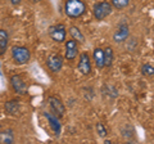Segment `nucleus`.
I'll return each instance as SVG.
<instances>
[{
  "instance_id": "obj_1",
  "label": "nucleus",
  "mask_w": 154,
  "mask_h": 144,
  "mask_svg": "<svg viewBox=\"0 0 154 144\" xmlns=\"http://www.w3.org/2000/svg\"><path fill=\"white\" fill-rule=\"evenodd\" d=\"M86 12V4L82 0H66L64 3V14L68 18L76 20L84 16Z\"/></svg>"
},
{
  "instance_id": "obj_2",
  "label": "nucleus",
  "mask_w": 154,
  "mask_h": 144,
  "mask_svg": "<svg viewBox=\"0 0 154 144\" xmlns=\"http://www.w3.org/2000/svg\"><path fill=\"white\" fill-rule=\"evenodd\" d=\"M113 12V7L109 2H99L93 8V14L96 21H104Z\"/></svg>"
},
{
  "instance_id": "obj_3",
  "label": "nucleus",
  "mask_w": 154,
  "mask_h": 144,
  "mask_svg": "<svg viewBox=\"0 0 154 144\" xmlns=\"http://www.w3.org/2000/svg\"><path fill=\"white\" fill-rule=\"evenodd\" d=\"M12 59L17 64H26L31 59V53L26 46H13L12 48Z\"/></svg>"
},
{
  "instance_id": "obj_4",
  "label": "nucleus",
  "mask_w": 154,
  "mask_h": 144,
  "mask_svg": "<svg viewBox=\"0 0 154 144\" xmlns=\"http://www.w3.org/2000/svg\"><path fill=\"white\" fill-rule=\"evenodd\" d=\"M49 36L53 41L55 42H64L66 36H67V30L63 23H57V25L51 26L49 28Z\"/></svg>"
},
{
  "instance_id": "obj_5",
  "label": "nucleus",
  "mask_w": 154,
  "mask_h": 144,
  "mask_svg": "<svg viewBox=\"0 0 154 144\" xmlns=\"http://www.w3.org/2000/svg\"><path fill=\"white\" fill-rule=\"evenodd\" d=\"M63 57H62L59 53H51V54H49L46 57V66L48 68H49L51 72H54V74H57V72H59L62 70V67H63Z\"/></svg>"
},
{
  "instance_id": "obj_6",
  "label": "nucleus",
  "mask_w": 154,
  "mask_h": 144,
  "mask_svg": "<svg viewBox=\"0 0 154 144\" xmlns=\"http://www.w3.org/2000/svg\"><path fill=\"white\" fill-rule=\"evenodd\" d=\"M11 85L13 90L19 95H26L27 94V83L22 75H13L11 77Z\"/></svg>"
},
{
  "instance_id": "obj_7",
  "label": "nucleus",
  "mask_w": 154,
  "mask_h": 144,
  "mask_svg": "<svg viewBox=\"0 0 154 144\" xmlns=\"http://www.w3.org/2000/svg\"><path fill=\"white\" fill-rule=\"evenodd\" d=\"M77 68H79L80 74H82L85 76H88L91 74V61H90V55L88 54L86 52L81 53L80 54V58H79V63H77Z\"/></svg>"
},
{
  "instance_id": "obj_8",
  "label": "nucleus",
  "mask_w": 154,
  "mask_h": 144,
  "mask_svg": "<svg viewBox=\"0 0 154 144\" xmlns=\"http://www.w3.org/2000/svg\"><path fill=\"white\" fill-rule=\"evenodd\" d=\"M48 102H49L50 109H51V112H53L54 116H57V117H63L64 116L66 107H64L63 102H62L59 98L53 97V95H51V97L48 98Z\"/></svg>"
},
{
  "instance_id": "obj_9",
  "label": "nucleus",
  "mask_w": 154,
  "mask_h": 144,
  "mask_svg": "<svg viewBox=\"0 0 154 144\" xmlns=\"http://www.w3.org/2000/svg\"><path fill=\"white\" fill-rule=\"evenodd\" d=\"M79 55V42L76 40H68L64 45V57L67 61H75Z\"/></svg>"
},
{
  "instance_id": "obj_10",
  "label": "nucleus",
  "mask_w": 154,
  "mask_h": 144,
  "mask_svg": "<svg viewBox=\"0 0 154 144\" xmlns=\"http://www.w3.org/2000/svg\"><path fill=\"white\" fill-rule=\"evenodd\" d=\"M130 36V27L126 23H121L118 26V28L116 30V32L113 33V41L117 42V44H121V42L126 41Z\"/></svg>"
},
{
  "instance_id": "obj_11",
  "label": "nucleus",
  "mask_w": 154,
  "mask_h": 144,
  "mask_svg": "<svg viewBox=\"0 0 154 144\" xmlns=\"http://www.w3.org/2000/svg\"><path fill=\"white\" fill-rule=\"evenodd\" d=\"M93 59L95 66L98 67L99 70H103L105 64H104V50L102 48H95L93 52Z\"/></svg>"
},
{
  "instance_id": "obj_12",
  "label": "nucleus",
  "mask_w": 154,
  "mask_h": 144,
  "mask_svg": "<svg viewBox=\"0 0 154 144\" xmlns=\"http://www.w3.org/2000/svg\"><path fill=\"white\" fill-rule=\"evenodd\" d=\"M4 108H5L7 113L16 114V113H18L19 111H21V103H19L18 99H12V100H9V102L5 103V107Z\"/></svg>"
},
{
  "instance_id": "obj_13",
  "label": "nucleus",
  "mask_w": 154,
  "mask_h": 144,
  "mask_svg": "<svg viewBox=\"0 0 154 144\" xmlns=\"http://www.w3.org/2000/svg\"><path fill=\"white\" fill-rule=\"evenodd\" d=\"M8 42H9V35L5 30L0 28V57L5 54L8 49Z\"/></svg>"
},
{
  "instance_id": "obj_14",
  "label": "nucleus",
  "mask_w": 154,
  "mask_h": 144,
  "mask_svg": "<svg viewBox=\"0 0 154 144\" xmlns=\"http://www.w3.org/2000/svg\"><path fill=\"white\" fill-rule=\"evenodd\" d=\"M45 117L49 120V125H50V127L53 129V131H54L55 135H59L60 134V125L59 122H58V117L54 116V114H50V113H48L45 112Z\"/></svg>"
},
{
  "instance_id": "obj_15",
  "label": "nucleus",
  "mask_w": 154,
  "mask_h": 144,
  "mask_svg": "<svg viewBox=\"0 0 154 144\" xmlns=\"http://www.w3.org/2000/svg\"><path fill=\"white\" fill-rule=\"evenodd\" d=\"M69 35L71 37L73 40H76L77 42H85V36H84V33L81 32V30L77 26H71L69 27Z\"/></svg>"
},
{
  "instance_id": "obj_16",
  "label": "nucleus",
  "mask_w": 154,
  "mask_h": 144,
  "mask_svg": "<svg viewBox=\"0 0 154 144\" xmlns=\"http://www.w3.org/2000/svg\"><path fill=\"white\" fill-rule=\"evenodd\" d=\"M104 50V64L105 67H112L113 61H114V53L110 46H107Z\"/></svg>"
},
{
  "instance_id": "obj_17",
  "label": "nucleus",
  "mask_w": 154,
  "mask_h": 144,
  "mask_svg": "<svg viewBox=\"0 0 154 144\" xmlns=\"http://www.w3.org/2000/svg\"><path fill=\"white\" fill-rule=\"evenodd\" d=\"M110 4H112L113 9H118V11H122V9L127 8L130 4V0H110Z\"/></svg>"
},
{
  "instance_id": "obj_18",
  "label": "nucleus",
  "mask_w": 154,
  "mask_h": 144,
  "mask_svg": "<svg viewBox=\"0 0 154 144\" xmlns=\"http://www.w3.org/2000/svg\"><path fill=\"white\" fill-rule=\"evenodd\" d=\"M141 74L145 76V77H153L154 76V67L149 63H145L141 66Z\"/></svg>"
},
{
  "instance_id": "obj_19",
  "label": "nucleus",
  "mask_w": 154,
  "mask_h": 144,
  "mask_svg": "<svg viewBox=\"0 0 154 144\" xmlns=\"http://www.w3.org/2000/svg\"><path fill=\"white\" fill-rule=\"evenodd\" d=\"M96 133H98V135L100 138H105L107 136V129H105V126L102 124V122H98L96 124Z\"/></svg>"
},
{
  "instance_id": "obj_20",
  "label": "nucleus",
  "mask_w": 154,
  "mask_h": 144,
  "mask_svg": "<svg viewBox=\"0 0 154 144\" xmlns=\"http://www.w3.org/2000/svg\"><path fill=\"white\" fill-rule=\"evenodd\" d=\"M3 135H4L3 142H5V143H13V134H12L11 130L7 131V133H4Z\"/></svg>"
},
{
  "instance_id": "obj_21",
  "label": "nucleus",
  "mask_w": 154,
  "mask_h": 144,
  "mask_svg": "<svg viewBox=\"0 0 154 144\" xmlns=\"http://www.w3.org/2000/svg\"><path fill=\"white\" fill-rule=\"evenodd\" d=\"M8 2H11L13 5H18V4L21 3V0H8Z\"/></svg>"
},
{
  "instance_id": "obj_22",
  "label": "nucleus",
  "mask_w": 154,
  "mask_h": 144,
  "mask_svg": "<svg viewBox=\"0 0 154 144\" xmlns=\"http://www.w3.org/2000/svg\"><path fill=\"white\" fill-rule=\"evenodd\" d=\"M35 2H40V0H35Z\"/></svg>"
}]
</instances>
